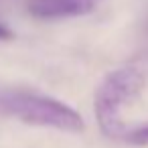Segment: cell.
I'll list each match as a JSON object with an SVG mask.
<instances>
[{
  "label": "cell",
  "instance_id": "1",
  "mask_svg": "<svg viewBox=\"0 0 148 148\" xmlns=\"http://www.w3.org/2000/svg\"><path fill=\"white\" fill-rule=\"evenodd\" d=\"M146 85V75L136 65H124L108 73L95 89L93 114L101 134L110 140H122L126 124L122 120V110L132 106Z\"/></svg>",
  "mask_w": 148,
  "mask_h": 148
},
{
  "label": "cell",
  "instance_id": "2",
  "mask_svg": "<svg viewBox=\"0 0 148 148\" xmlns=\"http://www.w3.org/2000/svg\"><path fill=\"white\" fill-rule=\"evenodd\" d=\"M0 112L29 126L53 128L59 132L81 134L85 122L69 103L29 89H8L0 93Z\"/></svg>",
  "mask_w": 148,
  "mask_h": 148
},
{
  "label": "cell",
  "instance_id": "3",
  "mask_svg": "<svg viewBox=\"0 0 148 148\" xmlns=\"http://www.w3.org/2000/svg\"><path fill=\"white\" fill-rule=\"evenodd\" d=\"M101 0H29V12L41 21H61L89 14Z\"/></svg>",
  "mask_w": 148,
  "mask_h": 148
},
{
  "label": "cell",
  "instance_id": "4",
  "mask_svg": "<svg viewBox=\"0 0 148 148\" xmlns=\"http://www.w3.org/2000/svg\"><path fill=\"white\" fill-rule=\"evenodd\" d=\"M120 142H126L130 146H148V122L134 126V128L128 126Z\"/></svg>",
  "mask_w": 148,
  "mask_h": 148
},
{
  "label": "cell",
  "instance_id": "5",
  "mask_svg": "<svg viewBox=\"0 0 148 148\" xmlns=\"http://www.w3.org/2000/svg\"><path fill=\"white\" fill-rule=\"evenodd\" d=\"M12 39H14L12 29L8 25H4V23H0V41H12Z\"/></svg>",
  "mask_w": 148,
  "mask_h": 148
}]
</instances>
